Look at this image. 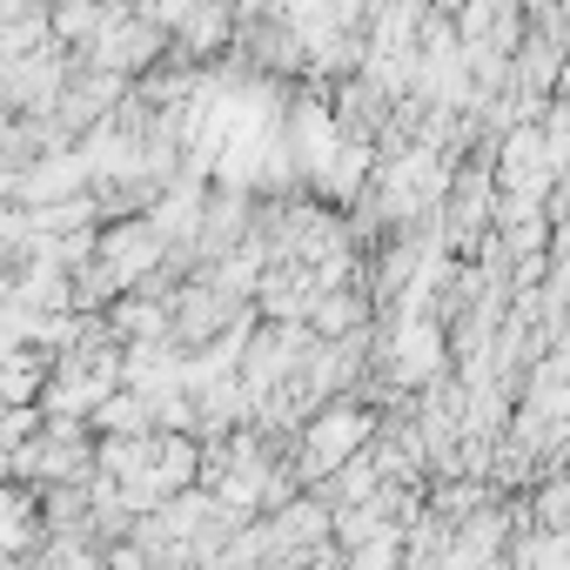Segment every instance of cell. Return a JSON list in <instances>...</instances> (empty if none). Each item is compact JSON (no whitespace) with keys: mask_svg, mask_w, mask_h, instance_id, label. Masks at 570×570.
<instances>
[{"mask_svg":"<svg viewBox=\"0 0 570 570\" xmlns=\"http://www.w3.org/2000/svg\"><path fill=\"white\" fill-rule=\"evenodd\" d=\"M363 443H370V416L350 410V403H336V410H323V416L309 423V436H303V470H309V476L343 470V463H356Z\"/></svg>","mask_w":570,"mask_h":570,"instance_id":"obj_1","label":"cell"},{"mask_svg":"<svg viewBox=\"0 0 570 570\" xmlns=\"http://www.w3.org/2000/svg\"><path fill=\"white\" fill-rule=\"evenodd\" d=\"M390 363H396V376H403V383H430V376H436V363H443L436 330H430V323H396Z\"/></svg>","mask_w":570,"mask_h":570,"instance_id":"obj_2","label":"cell"},{"mask_svg":"<svg viewBox=\"0 0 570 570\" xmlns=\"http://www.w3.org/2000/svg\"><path fill=\"white\" fill-rule=\"evenodd\" d=\"M350 323H363V303H350V296H336V303L316 309V330H330V336H343Z\"/></svg>","mask_w":570,"mask_h":570,"instance_id":"obj_3","label":"cell"},{"mask_svg":"<svg viewBox=\"0 0 570 570\" xmlns=\"http://www.w3.org/2000/svg\"><path fill=\"white\" fill-rule=\"evenodd\" d=\"M0 235H14V222H8V208H0Z\"/></svg>","mask_w":570,"mask_h":570,"instance_id":"obj_4","label":"cell"},{"mask_svg":"<svg viewBox=\"0 0 570 570\" xmlns=\"http://www.w3.org/2000/svg\"><path fill=\"white\" fill-rule=\"evenodd\" d=\"M0 303H8V275H0Z\"/></svg>","mask_w":570,"mask_h":570,"instance_id":"obj_5","label":"cell"}]
</instances>
